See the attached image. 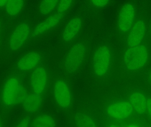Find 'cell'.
Segmentation results:
<instances>
[{
    "mask_svg": "<svg viewBox=\"0 0 151 127\" xmlns=\"http://www.w3.org/2000/svg\"></svg>",
    "mask_w": 151,
    "mask_h": 127,
    "instance_id": "cell-29",
    "label": "cell"
},
{
    "mask_svg": "<svg viewBox=\"0 0 151 127\" xmlns=\"http://www.w3.org/2000/svg\"><path fill=\"white\" fill-rule=\"evenodd\" d=\"M87 48L83 43L74 45L68 52L64 62L66 72L73 73L76 72L82 65L86 57Z\"/></svg>",
    "mask_w": 151,
    "mask_h": 127,
    "instance_id": "cell-3",
    "label": "cell"
},
{
    "mask_svg": "<svg viewBox=\"0 0 151 127\" xmlns=\"http://www.w3.org/2000/svg\"><path fill=\"white\" fill-rule=\"evenodd\" d=\"M8 1H0V7L5 6Z\"/></svg>",
    "mask_w": 151,
    "mask_h": 127,
    "instance_id": "cell-25",
    "label": "cell"
},
{
    "mask_svg": "<svg viewBox=\"0 0 151 127\" xmlns=\"http://www.w3.org/2000/svg\"><path fill=\"white\" fill-rule=\"evenodd\" d=\"M65 14L55 13L50 16L45 21L40 23L35 27L32 33L33 37H37L47 32L55 27L63 19Z\"/></svg>",
    "mask_w": 151,
    "mask_h": 127,
    "instance_id": "cell-11",
    "label": "cell"
},
{
    "mask_svg": "<svg viewBox=\"0 0 151 127\" xmlns=\"http://www.w3.org/2000/svg\"><path fill=\"white\" fill-rule=\"evenodd\" d=\"M28 93L18 77L11 76L3 84L0 93V113L9 124L16 109L21 106Z\"/></svg>",
    "mask_w": 151,
    "mask_h": 127,
    "instance_id": "cell-1",
    "label": "cell"
},
{
    "mask_svg": "<svg viewBox=\"0 0 151 127\" xmlns=\"http://www.w3.org/2000/svg\"><path fill=\"white\" fill-rule=\"evenodd\" d=\"M32 121L31 115L25 113L17 116L11 122L9 123L8 127H31Z\"/></svg>",
    "mask_w": 151,
    "mask_h": 127,
    "instance_id": "cell-18",
    "label": "cell"
},
{
    "mask_svg": "<svg viewBox=\"0 0 151 127\" xmlns=\"http://www.w3.org/2000/svg\"><path fill=\"white\" fill-rule=\"evenodd\" d=\"M24 4V1L21 0L8 1L5 5L6 11L10 16H16L21 11Z\"/></svg>",
    "mask_w": 151,
    "mask_h": 127,
    "instance_id": "cell-19",
    "label": "cell"
},
{
    "mask_svg": "<svg viewBox=\"0 0 151 127\" xmlns=\"http://www.w3.org/2000/svg\"><path fill=\"white\" fill-rule=\"evenodd\" d=\"M147 99L144 94L135 92L129 96V103L133 110L139 114H142L147 111Z\"/></svg>",
    "mask_w": 151,
    "mask_h": 127,
    "instance_id": "cell-15",
    "label": "cell"
},
{
    "mask_svg": "<svg viewBox=\"0 0 151 127\" xmlns=\"http://www.w3.org/2000/svg\"><path fill=\"white\" fill-rule=\"evenodd\" d=\"M59 1L55 0H47L42 1L40 6V10L43 15H47L53 11L58 6Z\"/></svg>",
    "mask_w": 151,
    "mask_h": 127,
    "instance_id": "cell-20",
    "label": "cell"
},
{
    "mask_svg": "<svg viewBox=\"0 0 151 127\" xmlns=\"http://www.w3.org/2000/svg\"><path fill=\"white\" fill-rule=\"evenodd\" d=\"M145 32L144 22L139 20L133 25L128 38V45L129 47L140 45L143 39Z\"/></svg>",
    "mask_w": 151,
    "mask_h": 127,
    "instance_id": "cell-12",
    "label": "cell"
},
{
    "mask_svg": "<svg viewBox=\"0 0 151 127\" xmlns=\"http://www.w3.org/2000/svg\"><path fill=\"white\" fill-rule=\"evenodd\" d=\"M148 52L142 45L131 47L126 50L123 57V61L128 69L131 71L140 69L148 61Z\"/></svg>",
    "mask_w": 151,
    "mask_h": 127,
    "instance_id": "cell-2",
    "label": "cell"
},
{
    "mask_svg": "<svg viewBox=\"0 0 151 127\" xmlns=\"http://www.w3.org/2000/svg\"><path fill=\"white\" fill-rule=\"evenodd\" d=\"M133 109L129 102L118 101L108 105L106 109L107 116L113 120L122 121L132 115Z\"/></svg>",
    "mask_w": 151,
    "mask_h": 127,
    "instance_id": "cell-6",
    "label": "cell"
},
{
    "mask_svg": "<svg viewBox=\"0 0 151 127\" xmlns=\"http://www.w3.org/2000/svg\"><path fill=\"white\" fill-rule=\"evenodd\" d=\"M82 27V21L79 18L72 19L65 27L63 32V39L65 41L70 42L78 35Z\"/></svg>",
    "mask_w": 151,
    "mask_h": 127,
    "instance_id": "cell-14",
    "label": "cell"
},
{
    "mask_svg": "<svg viewBox=\"0 0 151 127\" xmlns=\"http://www.w3.org/2000/svg\"><path fill=\"white\" fill-rule=\"evenodd\" d=\"M31 127H56V122L50 115L39 114L32 121Z\"/></svg>",
    "mask_w": 151,
    "mask_h": 127,
    "instance_id": "cell-17",
    "label": "cell"
},
{
    "mask_svg": "<svg viewBox=\"0 0 151 127\" xmlns=\"http://www.w3.org/2000/svg\"><path fill=\"white\" fill-rule=\"evenodd\" d=\"M135 17L134 6L130 3H127L122 7L118 20L119 27L121 31L126 32L132 28Z\"/></svg>",
    "mask_w": 151,
    "mask_h": 127,
    "instance_id": "cell-9",
    "label": "cell"
},
{
    "mask_svg": "<svg viewBox=\"0 0 151 127\" xmlns=\"http://www.w3.org/2000/svg\"><path fill=\"white\" fill-rule=\"evenodd\" d=\"M74 123L76 127H99L95 119L86 113H76L74 117Z\"/></svg>",
    "mask_w": 151,
    "mask_h": 127,
    "instance_id": "cell-16",
    "label": "cell"
},
{
    "mask_svg": "<svg viewBox=\"0 0 151 127\" xmlns=\"http://www.w3.org/2000/svg\"><path fill=\"white\" fill-rule=\"evenodd\" d=\"M126 127H140L138 125L135 124H130L127 126Z\"/></svg>",
    "mask_w": 151,
    "mask_h": 127,
    "instance_id": "cell-26",
    "label": "cell"
},
{
    "mask_svg": "<svg viewBox=\"0 0 151 127\" xmlns=\"http://www.w3.org/2000/svg\"><path fill=\"white\" fill-rule=\"evenodd\" d=\"M112 56L108 47L101 46L97 49L93 56V68L95 74L99 76L105 75L111 64Z\"/></svg>",
    "mask_w": 151,
    "mask_h": 127,
    "instance_id": "cell-4",
    "label": "cell"
},
{
    "mask_svg": "<svg viewBox=\"0 0 151 127\" xmlns=\"http://www.w3.org/2000/svg\"><path fill=\"white\" fill-rule=\"evenodd\" d=\"M30 32V27L28 24L23 23L18 25L9 41L10 49L13 51L19 49L27 39Z\"/></svg>",
    "mask_w": 151,
    "mask_h": 127,
    "instance_id": "cell-8",
    "label": "cell"
},
{
    "mask_svg": "<svg viewBox=\"0 0 151 127\" xmlns=\"http://www.w3.org/2000/svg\"><path fill=\"white\" fill-rule=\"evenodd\" d=\"M41 59L39 53L32 52L22 57L18 62L17 66L22 71H30L37 68Z\"/></svg>",
    "mask_w": 151,
    "mask_h": 127,
    "instance_id": "cell-13",
    "label": "cell"
},
{
    "mask_svg": "<svg viewBox=\"0 0 151 127\" xmlns=\"http://www.w3.org/2000/svg\"><path fill=\"white\" fill-rule=\"evenodd\" d=\"M107 127H119V126L117 125H115V124H110Z\"/></svg>",
    "mask_w": 151,
    "mask_h": 127,
    "instance_id": "cell-27",
    "label": "cell"
},
{
    "mask_svg": "<svg viewBox=\"0 0 151 127\" xmlns=\"http://www.w3.org/2000/svg\"><path fill=\"white\" fill-rule=\"evenodd\" d=\"M8 124L3 118L0 113V127H8Z\"/></svg>",
    "mask_w": 151,
    "mask_h": 127,
    "instance_id": "cell-23",
    "label": "cell"
},
{
    "mask_svg": "<svg viewBox=\"0 0 151 127\" xmlns=\"http://www.w3.org/2000/svg\"><path fill=\"white\" fill-rule=\"evenodd\" d=\"M150 80L151 81V72L150 73Z\"/></svg>",
    "mask_w": 151,
    "mask_h": 127,
    "instance_id": "cell-28",
    "label": "cell"
},
{
    "mask_svg": "<svg viewBox=\"0 0 151 127\" xmlns=\"http://www.w3.org/2000/svg\"><path fill=\"white\" fill-rule=\"evenodd\" d=\"M43 102L42 95L33 93L27 94L21 106L24 112L30 115L39 111Z\"/></svg>",
    "mask_w": 151,
    "mask_h": 127,
    "instance_id": "cell-10",
    "label": "cell"
},
{
    "mask_svg": "<svg viewBox=\"0 0 151 127\" xmlns=\"http://www.w3.org/2000/svg\"><path fill=\"white\" fill-rule=\"evenodd\" d=\"M147 111L151 118V98H148L147 99Z\"/></svg>",
    "mask_w": 151,
    "mask_h": 127,
    "instance_id": "cell-24",
    "label": "cell"
},
{
    "mask_svg": "<svg viewBox=\"0 0 151 127\" xmlns=\"http://www.w3.org/2000/svg\"><path fill=\"white\" fill-rule=\"evenodd\" d=\"M73 1H59L58 4L57 13L65 14V12L70 9Z\"/></svg>",
    "mask_w": 151,
    "mask_h": 127,
    "instance_id": "cell-21",
    "label": "cell"
},
{
    "mask_svg": "<svg viewBox=\"0 0 151 127\" xmlns=\"http://www.w3.org/2000/svg\"><path fill=\"white\" fill-rule=\"evenodd\" d=\"M53 96L57 105L63 109H68L72 104V95L67 83L64 81H57L53 88Z\"/></svg>",
    "mask_w": 151,
    "mask_h": 127,
    "instance_id": "cell-5",
    "label": "cell"
},
{
    "mask_svg": "<svg viewBox=\"0 0 151 127\" xmlns=\"http://www.w3.org/2000/svg\"><path fill=\"white\" fill-rule=\"evenodd\" d=\"M48 83L47 73L43 67L34 69L30 77V85L33 92L42 95Z\"/></svg>",
    "mask_w": 151,
    "mask_h": 127,
    "instance_id": "cell-7",
    "label": "cell"
},
{
    "mask_svg": "<svg viewBox=\"0 0 151 127\" xmlns=\"http://www.w3.org/2000/svg\"><path fill=\"white\" fill-rule=\"evenodd\" d=\"M91 4L92 6L96 7H104L106 6L109 4V1H106V0H103V1H90Z\"/></svg>",
    "mask_w": 151,
    "mask_h": 127,
    "instance_id": "cell-22",
    "label": "cell"
}]
</instances>
